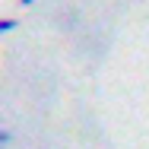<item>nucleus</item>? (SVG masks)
I'll use <instances>...</instances> for the list:
<instances>
[{
	"label": "nucleus",
	"instance_id": "nucleus-3",
	"mask_svg": "<svg viewBox=\"0 0 149 149\" xmlns=\"http://www.w3.org/2000/svg\"><path fill=\"white\" fill-rule=\"evenodd\" d=\"M35 3H38V0H22V6H35Z\"/></svg>",
	"mask_w": 149,
	"mask_h": 149
},
{
	"label": "nucleus",
	"instance_id": "nucleus-2",
	"mask_svg": "<svg viewBox=\"0 0 149 149\" xmlns=\"http://www.w3.org/2000/svg\"><path fill=\"white\" fill-rule=\"evenodd\" d=\"M10 143H13V130L3 127V130H0V146H10Z\"/></svg>",
	"mask_w": 149,
	"mask_h": 149
},
{
	"label": "nucleus",
	"instance_id": "nucleus-1",
	"mask_svg": "<svg viewBox=\"0 0 149 149\" xmlns=\"http://www.w3.org/2000/svg\"><path fill=\"white\" fill-rule=\"evenodd\" d=\"M16 26H19L16 19H0V32H3V35H10V32L16 29Z\"/></svg>",
	"mask_w": 149,
	"mask_h": 149
}]
</instances>
